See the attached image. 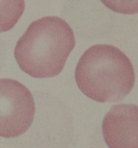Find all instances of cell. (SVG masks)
Returning <instances> with one entry per match:
<instances>
[{
  "label": "cell",
  "instance_id": "4",
  "mask_svg": "<svg viewBox=\"0 0 138 148\" xmlns=\"http://www.w3.org/2000/svg\"><path fill=\"white\" fill-rule=\"evenodd\" d=\"M138 106L121 104L112 106L102 124L105 142L110 148H138Z\"/></svg>",
  "mask_w": 138,
  "mask_h": 148
},
{
  "label": "cell",
  "instance_id": "6",
  "mask_svg": "<svg viewBox=\"0 0 138 148\" xmlns=\"http://www.w3.org/2000/svg\"><path fill=\"white\" fill-rule=\"evenodd\" d=\"M109 9L122 14H132L138 12V0H100Z\"/></svg>",
  "mask_w": 138,
  "mask_h": 148
},
{
  "label": "cell",
  "instance_id": "2",
  "mask_svg": "<svg viewBox=\"0 0 138 148\" xmlns=\"http://www.w3.org/2000/svg\"><path fill=\"white\" fill-rule=\"evenodd\" d=\"M77 86L85 95L100 103L123 100L134 85V69L129 58L113 45L99 44L85 51L75 72Z\"/></svg>",
  "mask_w": 138,
  "mask_h": 148
},
{
  "label": "cell",
  "instance_id": "3",
  "mask_svg": "<svg viewBox=\"0 0 138 148\" xmlns=\"http://www.w3.org/2000/svg\"><path fill=\"white\" fill-rule=\"evenodd\" d=\"M35 111L27 87L15 79L0 78V137L12 138L23 134L32 124Z\"/></svg>",
  "mask_w": 138,
  "mask_h": 148
},
{
  "label": "cell",
  "instance_id": "1",
  "mask_svg": "<svg viewBox=\"0 0 138 148\" xmlns=\"http://www.w3.org/2000/svg\"><path fill=\"white\" fill-rule=\"evenodd\" d=\"M75 45L73 30L66 21L44 16L30 24L17 42L14 56L20 69L29 75L52 77L62 71Z\"/></svg>",
  "mask_w": 138,
  "mask_h": 148
},
{
  "label": "cell",
  "instance_id": "5",
  "mask_svg": "<svg viewBox=\"0 0 138 148\" xmlns=\"http://www.w3.org/2000/svg\"><path fill=\"white\" fill-rule=\"evenodd\" d=\"M25 8V0H0V32L12 29Z\"/></svg>",
  "mask_w": 138,
  "mask_h": 148
}]
</instances>
